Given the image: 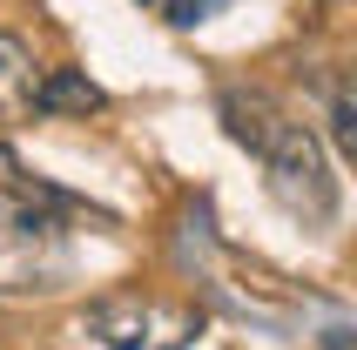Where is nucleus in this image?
<instances>
[{"label":"nucleus","mask_w":357,"mask_h":350,"mask_svg":"<svg viewBox=\"0 0 357 350\" xmlns=\"http://www.w3.org/2000/svg\"><path fill=\"white\" fill-rule=\"evenodd\" d=\"M216 108H222L229 142H243V149L263 162L270 195L297 215L303 229H324V222L337 215V175H331V162H324L317 128L297 121L277 95H263V88H222Z\"/></svg>","instance_id":"obj_1"},{"label":"nucleus","mask_w":357,"mask_h":350,"mask_svg":"<svg viewBox=\"0 0 357 350\" xmlns=\"http://www.w3.org/2000/svg\"><path fill=\"white\" fill-rule=\"evenodd\" d=\"M68 215L34 209V202H7L0 195V296H34L61 290L68 276Z\"/></svg>","instance_id":"obj_2"},{"label":"nucleus","mask_w":357,"mask_h":350,"mask_svg":"<svg viewBox=\"0 0 357 350\" xmlns=\"http://www.w3.org/2000/svg\"><path fill=\"white\" fill-rule=\"evenodd\" d=\"M88 337L101 350H189L202 337V310L142 290H108L88 303Z\"/></svg>","instance_id":"obj_3"},{"label":"nucleus","mask_w":357,"mask_h":350,"mask_svg":"<svg viewBox=\"0 0 357 350\" xmlns=\"http://www.w3.org/2000/svg\"><path fill=\"white\" fill-rule=\"evenodd\" d=\"M34 81H40L34 47L0 27V121H20L27 108H34Z\"/></svg>","instance_id":"obj_4"},{"label":"nucleus","mask_w":357,"mask_h":350,"mask_svg":"<svg viewBox=\"0 0 357 350\" xmlns=\"http://www.w3.org/2000/svg\"><path fill=\"white\" fill-rule=\"evenodd\" d=\"M34 108H40V115H101L108 95H101L81 68H54V75L34 81Z\"/></svg>","instance_id":"obj_5"},{"label":"nucleus","mask_w":357,"mask_h":350,"mask_svg":"<svg viewBox=\"0 0 357 350\" xmlns=\"http://www.w3.org/2000/svg\"><path fill=\"white\" fill-rule=\"evenodd\" d=\"M0 195H7V202H34V209H54V215H81L75 195L54 189V182H40V175H27L7 142H0Z\"/></svg>","instance_id":"obj_6"},{"label":"nucleus","mask_w":357,"mask_h":350,"mask_svg":"<svg viewBox=\"0 0 357 350\" xmlns=\"http://www.w3.org/2000/svg\"><path fill=\"white\" fill-rule=\"evenodd\" d=\"M331 142H337L344 155H357V101H351V88H331Z\"/></svg>","instance_id":"obj_7"},{"label":"nucleus","mask_w":357,"mask_h":350,"mask_svg":"<svg viewBox=\"0 0 357 350\" xmlns=\"http://www.w3.org/2000/svg\"><path fill=\"white\" fill-rule=\"evenodd\" d=\"M135 7L162 14L169 27H196V20H209V7H216V0H135Z\"/></svg>","instance_id":"obj_8"},{"label":"nucleus","mask_w":357,"mask_h":350,"mask_svg":"<svg viewBox=\"0 0 357 350\" xmlns=\"http://www.w3.org/2000/svg\"><path fill=\"white\" fill-rule=\"evenodd\" d=\"M351 344H357V337L344 330V324H331V330H324V350H351Z\"/></svg>","instance_id":"obj_9"}]
</instances>
